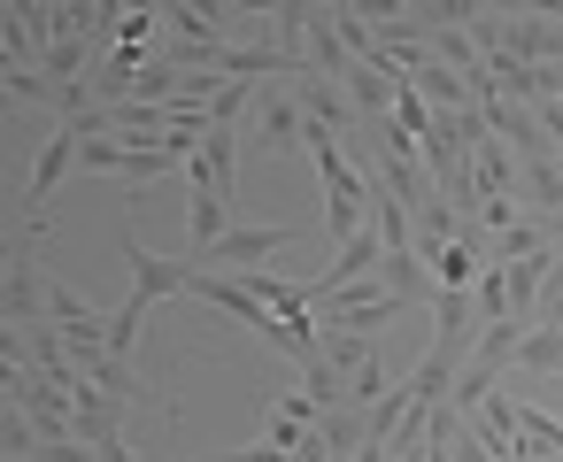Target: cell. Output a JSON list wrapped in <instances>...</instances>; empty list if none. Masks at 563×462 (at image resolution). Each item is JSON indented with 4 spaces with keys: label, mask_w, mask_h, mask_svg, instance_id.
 I'll return each instance as SVG.
<instances>
[{
    "label": "cell",
    "mask_w": 563,
    "mask_h": 462,
    "mask_svg": "<svg viewBox=\"0 0 563 462\" xmlns=\"http://www.w3.org/2000/svg\"><path fill=\"white\" fill-rule=\"evenodd\" d=\"M394 316H409V301H401V293H386V285H378V270H371V278H355V285H340L332 301H317V324H324V331H363V339H378Z\"/></svg>",
    "instance_id": "obj_1"
},
{
    "label": "cell",
    "mask_w": 563,
    "mask_h": 462,
    "mask_svg": "<svg viewBox=\"0 0 563 462\" xmlns=\"http://www.w3.org/2000/svg\"><path fill=\"white\" fill-rule=\"evenodd\" d=\"M301 239V224H240V232H224L194 270H224V278H247V270H263L271 255H286Z\"/></svg>",
    "instance_id": "obj_2"
},
{
    "label": "cell",
    "mask_w": 563,
    "mask_h": 462,
    "mask_svg": "<svg viewBox=\"0 0 563 462\" xmlns=\"http://www.w3.org/2000/svg\"><path fill=\"white\" fill-rule=\"evenodd\" d=\"M78 147H86V139H70L63 124L47 132V147H40V162H32V178H24V224H32V232H47V209H55V193H63V178L78 170Z\"/></svg>",
    "instance_id": "obj_3"
},
{
    "label": "cell",
    "mask_w": 563,
    "mask_h": 462,
    "mask_svg": "<svg viewBox=\"0 0 563 462\" xmlns=\"http://www.w3.org/2000/svg\"><path fill=\"white\" fill-rule=\"evenodd\" d=\"M301 132H309V116H301L294 86H263V93H255L247 147H255V155H286V147H301Z\"/></svg>",
    "instance_id": "obj_4"
},
{
    "label": "cell",
    "mask_w": 563,
    "mask_h": 462,
    "mask_svg": "<svg viewBox=\"0 0 563 462\" xmlns=\"http://www.w3.org/2000/svg\"><path fill=\"white\" fill-rule=\"evenodd\" d=\"M240 147H247V132H209L201 155L186 162V185H201V193H217L232 209L240 201Z\"/></svg>",
    "instance_id": "obj_5"
},
{
    "label": "cell",
    "mask_w": 563,
    "mask_h": 462,
    "mask_svg": "<svg viewBox=\"0 0 563 462\" xmlns=\"http://www.w3.org/2000/svg\"><path fill=\"white\" fill-rule=\"evenodd\" d=\"M186 293H194V301H209L217 316L247 324L255 339H271V324H278V316H271V308H263V301L247 293V278H224V270H194V285H186Z\"/></svg>",
    "instance_id": "obj_6"
},
{
    "label": "cell",
    "mask_w": 563,
    "mask_h": 462,
    "mask_svg": "<svg viewBox=\"0 0 563 462\" xmlns=\"http://www.w3.org/2000/svg\"><path fill=\"white\" fill-rule=\"evenodd\" d=\"M232 16L224 0H170L163 24H170V47H232Z\"/></svg>",
    "instance_id": "obj_7"
},
{
    "label": "cell",
    "mask_w": 563,
    "mask_h": 462,
    "mask_svg": "<svg viewBox=\"0 0 563 462\" xmlns=\"http://www.w3.org/2000/svg\"><path fill=\"white\" fill-rule=\"evenodd\" d=\"M124 262H132V293H140L147 308L194 285V262H178V255H155V247H140V239H124Z\"/></svg>",
    "instance_id": "obj_8"
},
{
    "label": "cell",
    "mask_w": 563,
    "mask_h": 462,
    "mask_svg": "<svg viewBox=\"0 0 563 462\" xmlns=\"http://www.w3.org/2000/svg\"><path fill=\"white\" fill-rule=\"evenodd\" d=\"M294 101H301V116H309V124H324V132H340V139H355V132H363L355 101H347L332 78H317V70H301V78H294Z\"/></svg>",
    "instance_id": "obj_9"
},
{
    "label": "cell",
    "mask_w": 563,
    "mask_h": 462,
    "mask_svg": "<svg viewBox=\"0 0 563 462\" xmlns=\"http://www.w3.org/2000/svg\"><path fill=\"white\" fill-rule=\"evenodd\" d=\"M378 262H386V247H378V232L363 224V232H355V239H347V247H340V255H332V262H324V270L309 278V301H332L340 285H355V278H371Z\"/></svg>",
    "instance_id": "obj_10"
},
{
    "label": "cell",
    "mask_w": 563,
    "mask_h": 462,
    "mask_svg": "<svg viewBox=\"0 0 563 462\" xmlns=\"http://www.w3.org/2000/svg\"><path fill=\"white\" fill-rule=\"evenodd\" d=\"M548 270H555V247H540V255H525V262H501V293H509V316H517V324H532V316H540Z\"/></svg>",
    "instance_id": "obj_11"
},
{
    "label": "cell",
    "mask_w": 563,
    "mask_h": 462,
    "mask_svg": "<svg viewBox=\"0 0 563 462\" xmlns=\"http://www.w3.org/2000/svg\"><path fill=\"white\" fill-rule=\"evenodd\" d=\"M301 55H309V70L317 78H347V47H340V24H332V9H309V40H301Z\"/></svg>",
    "instance_id": "obj_12"
},
{
    "label": "cell",
    "mask_w": 563,
    "mask_h": 462,
    "mask_svg": "<svg viewBox=\"0 0 563 462\" xmlns=\"http://www.w3.org/2000/svg\"><path fill=\"white\" fill-rule=\"evenodd\" d=\"M378 285L401 293L409 308H432V301H440V285H432V270H424L417 255H386V262H378Z\"/></svg>",
    "instance_id": "obj_13"
},
{
    "label": "cell",
    "mask_w": 563,
    "mask_h": 462,
    "mask_svg": "<svg viewBox=\"0 0 563 462\" xmlns=\"http://www.w3.org/2000/svg\"><path fill=\"white\" fill-rule=\"evenodd\" d=\"M224 232H232V224H224V201L194 185V201H186V239H194V255H186V262H201V255H209Z\"/></svg>",
    "instance_id": "obj_14"
},
{
    "label": "cell",
    "mask_w": 563,
    "mask_h": 462,
    "mask_svg": "<svg viewBox=\"0 0 563 462\" xmlns=\"http://www.w3.org/2000/svg\"><path fill=\"white\" fill-rule=\"evenodd\" d=\"M317 354H324L340 378H355L363 362H378V339H363V331H324V324H317Z\"/></svg>",
    "instance_id": "obj_15"
},
{
    "label": "cell",
    "mask_w": 563,
    "mask_h": 462,
    "mask_svg": "<svg viewBox=\"0 0 563 462\" xmlns=\"http://www.w3.org/2000/svg\"><path fill=\"white\" fill-rule=\"evenodd\" d=\"M40 454V431H32V416L16 408V401H0V462H32Z\"/></svg>",
    "instance_id": "obj_16"
},
{
    "label": "cell",
    "mask_w": 563,
    "mask_h": 462,
    "mask_svg": "<svg viewBox=\"0 0 563 462\" xmlns=\"http://www.w3.org/2000/svg\"><path fill=\"white\" fill-rule=\"evenodd\" d=\"M509 370H563V331L532 324V331L517 339V362H509Z\"/></svg>",
    "instance_id": "obj_17"
},
{
    "label": "cell",
    "mask_w": 563,
    "mask_h": 462,
    "mask_svg": "<svg viewBox=\"0 0 563 462\" xmlns=\"http://www.w3.org/2000/svg\"><path fill=\"white\" fill-rule=\"evenodd\" d=\"M517 431H525V447H540V454H555V462H563V416H548V408L517 401Z\"/></svg>",
    "instance_id": "obj_18"
},
{
    "label": "cell",
    "mask_w": 563,
    "mask_h": 462,
    "mask_svg": "<svg viewBox=\"0 0 563 462\" xmlns=\"http://www.w3.org/2000/svg\"><path fill=\"white\" fill-rule=\"evenodd\" d=\"M301 378H309V385H301V393H309V401H317V416H332V408H347V378H340V370H332V362H324V354H317V362H309V370H301Z\"/></svg>",
    "instance_id": "obj_19"
},
{
    "label": "cell",
    "mask_w": 563,
    "mask_h": 462,
    "mask_svg": "<svg viewBox=\"0 0 563 462\" xmlns=\"http://www.w3.org/2000/svg\"><path fill=\"white\" fill-rule=\"evenodd\" d=\"M532 324L563 331V255H555V270H548V293H540V316H532Z\"/></svg>",
    "instance_id": "obj_20"
},
{
    "label": "cell",
    "mask_w": 563,
    "mask_h": 462,
    "mask_svg": "<svg viewBox=\"0 0 563 462\" xmlns=\"http://www.w3.org/2000/svg\"><path fill=\"white\" fill-rule=\"evenodd\" d=\"M9 109H24V101H16V93H9V86H0V116H9Z\"/></svg>",
    "instance_id": "obj_21"
}]
</instances>
